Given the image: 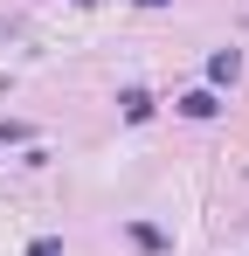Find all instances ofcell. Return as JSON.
Returning <instances> with one entry per match:
<instances>
[{"label":"cell","instance_id":"obj_1","mask_svg":"<svg viewBox=\"0 0 249 256\" xmlns=\"http://www.w3.org/2000/svg\"><path fill=\"white\" fill-rule=\"evenodd\" d=\"M236 70H242L236 48H214V56H208V76H214V84H236Z\"/></svg>","mask_w":249,"mask_h":256},{"label":"cell","instance_id":"obj_2","mask_svg":"<svg viewBox=\"0 0 249 256\" xmlns=\"http://www.w3.org/2000/svg\"><path fill=\"white\" fill-rule=\"evenodd\" d=\"M124 236H132V242H138L146 256H160V250H166V228H152V222H132Z\"/></svg>","mask_w":249,"mask_h":256},{"label":"cell","instance_id":"obj_3","mask_svg":"<svg viewBox=\"0 0 249 256\" xmlns=\"http://www.w3.org/2000/svg\"><path fill=\"white\" fill-rule=\"evenodd\" d=\"M118 111L132 118V125H146V118H152V97H146V90H124V97H118Z\"/></svg>","mask_w":249,"mask_h":256},{"label":"cell","instance_id":"obj_4","mask_svg":"<svg viewBox=\"0 0 249 256\" xmlns=\"http://www.w3.org/2000/svg\"><path fill=\"white\" fill-rule=\"evenodd\" d=\"M180 111H187V118H214L222 104H214V90H187V97H180Z\"/></svg>","mask_w":249,"mask_h":256},{"label":"cell","instance_id":"obj_5","mask_svg":"<svg viewBox=\"0 0 249 256\" xmlns=\"http://www.w3.org/2000/svg\"><path fill=\"white\" fill-rule=\"evenodd\" d=\"M28 256H62V242H56V236H42V242H28Z\"/></svg>","mask_w":249,"mask_h":256},{"label":"cell","instance_id":"obj_6","mask_svg":"<svg viewBox=\"0 0 249 256\" xmlns=\"http://www.w3.org/2000/svg\"><path fill=\"white\" fill-rule=\"evenodd\" d=\"M138 7H166V0H138Z\"/></svg>","mask_w":249,"mask_h":256}]
</instances>
